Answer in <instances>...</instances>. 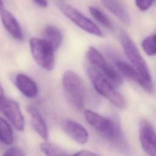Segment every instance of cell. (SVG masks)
I'll list each match as a JSON object with an SVG mask.
<instances>
[{
    "label": "cell",
    "mask_w": 156,
    "mask_h": 156,
    "mask_svg": "<svg viewBox=\"0 0 156 156\" xmlns=\"http://www.w3.org/2000/svg\"><path fill=\"white\" fill-rule=\"evenodd\" d=\"M84 115L88 123L102 138L120 149L126 147L123 132L116 119L104 117L91 110H86Z\"/></svg>",
    "instance_id": "6da1fadb"
},
{
    "label": "cell",
    "mask_w": 156,
    "mask_h": 156,
    "mask_svg": "<svg viewBox=\"0 0 156 156\" xmlns=\"http://www.w3.org/2000/svg\"><path fill=\"white\" fill-rule=\"evenodd\" d=\"M87 72L94 88L100 94L119 108H123L126 106L124 97L102 73L95 67H88Z\"/></svg>",
    "instance_id": "7a4b0ae2"
},
{
    "label": "cell",
    "mask_w": 156,
    "mask_h": 156,
    "mask_svg": "<svg viewBox=\"0 0 156 156\" xmlns=\"http://www.w3.org/2000/svg\"><path fill=\"white\" fill-rule=\"evenodd\" d=\"M62 85L70 105L77 111L82 110L85 104V88L80 77L73 71H66L62 77Z\"/></svg>",
    "instance_id": "3957f363"
},
{
    "label": "cell",
    "mask_w": 156,
    "mask_h": 156,
    "mask_svg": "<svg viewBox=\"0 0 156 156\" xmlns=\"http://www.w3.org/2000/svg\"><path fill=\"white\" fill-rule=\"evenodd\" d=\"M105 52L112 60L120 73L125 77L136 82L145 91L149 93H152L154 91L152 82H147L134 66L122 60L117 54L115 50L111 47H106L105 48Z\"/></svg>",
    "instance_id": "277c9868"
},
{
    "label": "cell",
    "mask_w": 156,
    "mask_h": 156,
    "mask_svg": "<svg viewBox=\"0 0 156 156\" xmlns=\"http://www.w3.org/2000/svg\"><path fill=\"white\" fill-rule=\"evenodd\" d=\"M119 40L124 53L133 66L149 82H152L151 74L146 61L131 38L124 32L119 35Z\"/></svg>",
    "instance_id": "5b68a950"
},
{
    "label": "cell",
    "mask_w": 156,
    "mask_h": 156,
    "mask_svg": "<svg viewBox=\"0 0 156 156\" xmlns=\"http://www.w3.org/2000/svg\"><path fill=\"white\" fill-rule=\"evenodd\" d=\"M32 55L41 68L51 71L55 66L54 50L43 39L32 38L29 40Z\"/></svg>",
    "instance_id": "8992f818"
},
{
    "label": "cell",
    "mask_w": 156,
    "mask_h": 156,
    "mask_svg": "<svg viewBox=\"0 0 156 156\" xmlns=\"http://www.w3.org/2000/svg\"><path fill=\"white\" fill-rule=\"evenodd\" d=\"M88 61L94 67L102 73L115 85L119 86L123 80L121 75L107 62L100 52L93 46H90L86 54Z\"/></svg>",
    "instance_id": "52a82bcc"
},
{
    "label": "cell",
    "mask_w": 156,
    "mask_h": 156,
    "mask_svg": "<svg viewBox=\"0 0 156 156\" xmlns=\"http://www.w3.org/2000/svg\"><path fill=\"white\" fill-rule=\"evenodd\" d=\"M60 11L76 25L85 32L98 37H102L103 33L98 26L91 20L83 15L78 10L68 4L60 5Z\"/></svg>",
    "instance_id": "ba28073f"
},
{
    "label": "cell",
    "mask_w": 156,
    "mask_h": 156,
    "mask_svg": "<svg viewBox=\"0 0 156 156\" xmlns=\"http://www.w3.org/2000/svg\"><path fill=\"white\" fill-rule=\"evenodd\" d=\"M0 111L9 119L16 129L23 131L24 129V118L20 106L15 101L5 95L0 96Z\"/></svg>",
    "instance_id": "9c48e42d"
},
{
    "label": "cell",
    "mask_w": 156,
    "mask_h": 156,
    "mask_svg": "<svg viewBox=\"0 0 156 156\" xmlns=\"http://www.w3.org/2000/svg\"><path fill=\"white\" fill-rule=\"evenodd\" d=\"M139 138L144 152L148 155L156 156V132L147 119H142L140 121Z\"/></svg>",
    "instance_id": "30bf717a"
},
{
    "label": "cell",
    "mask_w": 156,
    "mask_h": 156,
    "mask_svg": "<svg viewBox=\"0 0 156 156\" xmlns=\"http://www.w3.org/2000/svg\"><path fill=\"white\" fill-rule=\"evenodd\" d=\"M63 128L66 133L77 143L85 144L88 140L87 130L76 121L66 119L63 123Z\"/></svg>",
    "instance_id": "8fae6325"
},
{
    "label": "cell",
    "mask_w": 156,
    "mask_h": 156,
    "mask_svg": "<svg viewBox=\"0 0 156 156\" xmlns=\"http://www.w3.org/2000/svg\"><path fill=\"white\" fill-rule=\"evenodd\" d=\"M14 83L26 97L34 98L37 95L38 88L37 84L29 76L23 74H18L15 77Z\"/></svg>",
    "instance_id": "7c38bea8"
},
{
    "label": "cell",
    "mask_w": 156,
    "mask_h": 156,
    "mask_svg": "<svg viewBox=\"0 0 156 156\" xmlns=\"http://www.w3.org/2000/svg\"><path fill=\"white\" fill-rule=\"evenodd\" d=\"M1 18L6 30L15 40H21L23 33L21 26L15 17L8 10L2 9L1 11Z\"/></svg>",
    "instance_id": "4fadbf2b"
},
{
    "label": "cell",
    "mask_w": 156,
    "mask_h": 156,
    "mask_svg": "<svg viewBox=\"0 0 156 156\" xmlns=\"http://www.w3.org/2000/svg\"><path fill=\"white\" fill-rule=\"evenodd\" d=\"M27 111L30 116L31 124L33 129L41 138L44 141H47L49 137L48 129L41 113L37 108L32 105L27 107Z\"/></svg>",
    "instance_id": "5bb4252c"
},
{
    "label": "cell",
    "mask_w": 156,
    "mask_h": 156,
    "mask_svg": "<svg viewBox=\"0 0 156 156\" xmlns=\"http://www.w3.org/2000/svg\"><path fill=\"white\" fill-rule=\"evenodd\" d=\"M104 5L121 22L126 25L130 23V16L126 9L115 0H101Z\"/></svg>",
    "instance_id": "9a60e30c"
},
{
    "label": "cell",
    "mask_w": 156,
    "mask_h": 156,
    "mask_svg": "<svg viewBox=\"0 0 156 156\" xmlns=\"http://www.w3.org/2000/svg\"><path fill=\"white\" fill-rule=\"evenodd\" d=\"M43 40H44L55 51L60 46L63 37L60 30L54 26H47L43 31Z\"/></svg>",
    "instance_id": "2e32d148"
},
{
    "label": "cell",
    "mask_w": 156,
    "mask_h": 156,
    "mask_svg": "<svg viewBox=\"0 0 156 156\" xmlns=\"http://www.w3.org/2000/svg\"><path fill=\"white\" fill-rule=\"evenodd\" d=\"M40 148L44 154L49 156H62L69 155L67 151L60 146L47 141L41 143L40 145Z\"/></svg>",
    "instance_id": "e0dca14e"
},
{
    "label": "cell",
    "mask_w": 156,
    "mask_h": 156,
    "mask_svg": "<svg viewBox=\"0 0 156 156\" xmlns=\"http://www.w3.org/2000/svg\"><path fill=\"white\" fill-rule=\"evenodd\" d=\"M0 141L6 145H10L13 142V130L10 124L0 117Z\"/></svg>",
    "instance_id": "ac0fdd59"
},
{
    "label": "cell",
    "mask_w": 156,
    "mask_h": 156,
    "mask_svg": "<svg viewBox=\"0 0 156 156\" xmlns=\"http://www.w3.org/2000/svg\"><path fill=\"white\" fill-rule=\"evenodd\" d=\"M89 11L93 17L95 19V20L98 21L99 24L107 29H113V25L110 20L99 9H97L95 7L90 6L89 7Z\"/></svg>",
    "instance_id": "d6986e66"
},
{
    "label": "cell",
    "mask_w": 156,
    "mask_h": 156,
    "mask_svg": "<svg viewBox=\"0 0 156 156\" xmlns=\"http://www.w3.org/2000/svg\"><path fill=\"white\" fill-rule=\"evenodd\" d=\"M141 46L148 55H156V33L145 38L141 43Z\"/></svg>",
    "instance_id": "ffe728a7"
},
{
    "label": "cell",
    "mask_w": 156,
    "mask_h": 156,
    "mask_svg": "<svg viewBox=\"0 0 156 156\" xmlns=\"http://www.w3.org/2000/svg\"><path fill=\"white\" fill-rule=\"evenodd\" d=\"M4 155H14V156H23L25 155L24 151L20 147L16 146H12L9 147L5 152L4 154Z\"/></svg>",
    "instance_id": "44dd1931"
},
{
    "label": "cell",
    "mask_w": 156,
    "mask_h": 156,
    "mask_svg": "<svg viewBox=\"0 0 156 156\" xmlns=\"http://www.w3.org/2000/svg\"><path fill=\"white\" fill-rule=\"evenodd\" d=\"M138 8L142 11L147 10L152 5V0H135Z\"/></svg>",
    "instance_id": "7402d4cb"
},
{
    "label": "cell",
    "mask_w": 156,
    "mask_h": 156,
    "mask_svg": "<svg viewBox=\"0 0 156 156\" xmlns=\"http://www.w3.org/2000/svg\"><path fill=\"white\" fill-rule=\"evenodd\" d=\"M74 155H86V156H91V155H97L98 154L90 151H87V150H81L78 151L77 152H76L75 154H74Z\"/></svg>",
    "instance_id": "603a6c76"
},
{
    "label": "cell",
    "mask_w": 156,
    "mask_h": 156,
    "mask_svg": "<svg viewBox=\"0 0 156 156\" xmlns=\"http://www.w3.org/2000/svg\"><path fill=\"white\" fill-rule=\"evenodd\" d=\"M32 1L41 7L45 8V7H47L48 6L47 0H32Z\"/></svg>",
    "instance_id": "cb8c5ba5"
},
{
    "label": "cell",
    "mask_w": 156,
    "mask_h": 156,
    "mask_svg": "<svg viewBox=\"0 0 156 156\" xmlns=\"http://www.w3.org/2000/svg\"><path fill=\"white\" fill-rule=\"evenodd\" d=\"M3 95H5L4 91L2 85L0 84V96H3Z\"/></svg>",
    "instance_id": "d4e9b609"
},
{
    "label": "cell",
    "mask_w": 156,
    "mask_h": 156,
    "mask_svg": "<svg viewBox=\"0 0 156 156\" xmlns=\"http://www.w3.org/2000/svg\"><path fill=\"white\" fill-rule=\"evenodd\" d=\"M4 8V4L2 0H0V12Z\"/></svg>",
    "instance_id": "484cf974"
},
{
    "label": "cell",
    "mask_w": 156,
    "mask_h": 156,
    "mask_svg": "<svg viewBox=\"0 0 156 156\" xmlns=\"http://www.w3.org/2000/svg\"><path fill=\"white\" fill-rule=\"evenodd\" d=\"M58 1H63V0H58Z\"/></svg>",
    "instance_id": "4316f807"
},
{
    "label": "cell",
    "mask_w": 156,
    "mask_h": 156,
    "mask_svg": "<svg viewBox=\"0 0 156 156\" xmlns=\"http://www.w3.org/2000/svg\"><path fill=\"white\" fill-rule=\"evenodd\" d=\"M152 1H155V0H152Z\"/></svg>",
    "instance_id": "83f0119b"
}]
</instances>
